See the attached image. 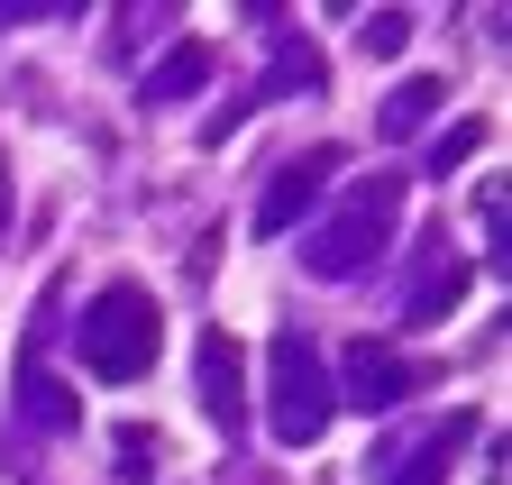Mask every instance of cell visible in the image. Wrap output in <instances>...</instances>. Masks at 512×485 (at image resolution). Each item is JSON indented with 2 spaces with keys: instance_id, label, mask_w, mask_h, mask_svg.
Wrapping results in <instances>:
<instances>
[{
  "instance_id": "obj_1",
  "label": "cell",
  "mask_w": 512,
  "mask_h": 485,
  "mask_svg": "<svg viewBox=\"0 0 512 485\" xmlns=\"http://www.w3.org/2000/svg\"><path fill=\"white\" fill-rule=\"evenodd\" d=\"M92 367L101 376H147L156 367V302L147 293H101V321H92Z\"/></svg>"
}]
</instances>
